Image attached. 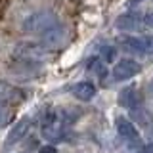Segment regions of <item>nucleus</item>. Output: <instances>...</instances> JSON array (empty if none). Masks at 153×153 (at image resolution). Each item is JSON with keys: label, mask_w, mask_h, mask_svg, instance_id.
<instances>
[{"label": "nucleus", "mask_w": 153, "mask_h": 153, "mask_svg": "<svg viewBox=\"0 0 153 153\" xmlns=\"http://www.w3.org/2000/svg\"><path fill=\"white\" fill-rule=\"evenodd\" d=\"M57 16L50 10H38V12H33L31 16H27L21 23L23 33H29V35H42L48 29L57 25Z\"/></svg>", "instance_id": "obj_1"}, {"label": "nucleus", "mask_w": 153, "mask_h": 153, "mask_svg": "<svg viewBox=\"0 0 153 153\" xmlns=\"http://www.w3.org/2000/svg\"><path fill=\"white\" fill-rule=\"evenodd\" d=\"M63 130H65V119L61 115H57L54 111H50L44 117V121L40 124V132L42 138L48 142H57L63 138Z\"/></svg>", "instance_id": "obj_2"}, {"label": "nucleus", "mask_w": 153, "mask_h": 153, "mask_svg": "<svg viewBox=\"0 0 153 153\" xmlns=\"http://www.w3.org/2000/svg\"><path fill=\"white\" fill-rule=\"evenodd\" d=\"M48 54V48L42 42H21L13 50V57L23 63H35Z\"/></svg>", "instance_id": "obj_3"}, {"label": "nucleus", "mask_w": 153, "mask_h": 153, "mask_svg": "<svg viewBox=\"0 0 153 153\" xmlns=\"http://www.w3.org/2000/svg\"><path fill=\"white\" fill-rule=\"evenodd\" d=\"M140 71H142L140 63L126 57V59L117 61V65L113 67V79L119 80V82H123V80H130L132 76H136Z\"/></svg>", "instance_id": "obj_4"}, {"label": "nucleus", "mask_w": 153, "mask_h": 153, "mask_svg": "<svg viewBox=\"0 0 153 153\" xmlns=\"http://www.w3.org/2000/svg\"><path fill=\"white\" fill-rule=\"evenodd\" d=\"M29 128H31V119L29 117H23L10 128V132L6 134V140H4V147H13L16 143H19L23 138L29 134Z\"/></svg>", "instance_id": "obj_5"}, {"label": "nucleus", "mask_w": 153, "mask_h": 153, "mask_svg": "<svg viewBox=\"0 0 153 153\" xmlns=\"http://www.w3.org/2000/svg\"><path fill=\"white\" fill-rule=\"evenodd\" d=\"M115 126H117L119 136H121L124 142H130L132 143V142H138V140H140V132H138L136 124H134L130 119L119 117L117 121H115Z\"/></svg>", "instance_id": "obj_6"}, {"label": "nucleus", "mask_w": 153, "mask_h": 153, "mask_svg": "<svg viewBox=\"0 0 153 153\" xmlns=\"http://www.w3.org/2000/svg\"><path fill=\"white\" fill-rule=\"evenodd\" d=\"M23 98V90H19L16 84H10L6 80H0V103L10 105Z\"/></svg>", "instance_id": "obj_7"}, {"label": "nucleus", "mask_w": 153, "mask_h": 153, "mask_svg": "<svg viewBox=\"0 0 153 153\" xmlns=\"http://www.w3.org/2000/svg\"><path fill=\"white\" fill-rule=\"evenodd\" d=\"M63 36H65V31H63V27L57 23L56 27L48 29L46 33H42V35H40V42L48 48V50H54V48H57L61 42H63Z\"/></svg>", "instance_id": "obj_8"}, {"label": "nucleus", "mask_w": 153, "mask_h": 153, "mask_svg": "<svg viewBox=\"0 0 153 153\" xmlns=\"http://www.w3.org/2000/svg\"><path fill=\"white\" fill-rule=\"evenodd\" d=\"M71 94H73L76 100H80V102H90L96 96V84L90 82V80L76 82L73 88H71Z\"/></svg>", "instance_id": "obj_9"}, {"label": "nucleus", "mask_w": 153, "mask_h": 153, "mask_svg": "<svg viewBox=\"0 0 153 153\" xmlns=\"http://www.w3.org/2000/svg\"><path fill=\"white\" fill-rule=\"evenodd\" d=\"M117 29L121 31H138L143 25V19L140 16H134V13H126V16H121L117 19Z\"/></svg>", "instance_id": "obj_10"}, {"label": "nucleus", "mask_w": 153, "mask_h": 153, "mask_svg": "<svg viewBox=\"0 0 153 153\" xmlns=\"http://www.w3.org/2000/svg\"><path fill=\"white\" fill-rule=\"evenodd\" d=\"M119 105H123V107L126 109H134L140 105V96H138L136 88H132V86H128V88H124L121 94H119Z\"/></svg>", "instance_id": "obj_11"}, {"label": "nucleus", "mask_w": 153, "mask_h": 153, "mask_svg": "<svg viewBox=\"0 0 153 153\" xmlns=\"http://www.w3.org/2000/svg\"><path fill=\"white\" fill-rule=\"evenodd\" d=\"M121 46L128 52H134V54H143L142 48V38L140 36H124L121 40Z\"/></svg>", "instance_id": "obj_12"}, {"label": "nucleus", "mask_w": 153, "mask_h": 153, "mask_svg": "<svg viewBox=\"0 0 153 153\" xmlns=\"http://www.w3.org/2000/svg\"><path fill=\"white\" fill-rule=\"evenodd\" d=\"M130 113H132L134 121H138L142 126H146V124L151 123V115L147 113L146 109H142V107H134V109H130Z\"/></svg>", "instance_id": "obj_13"}, {"label": "nucleus", "mask_w": 153, "mask_h": 153, "mask_svg": "<svg viewBox=\"0 0 153 153\" xmlns=\"http://www.w3.org/2000/svg\"><path fill=\"white\" fill-rule=\"evenodd\" d=\"M88 69L92 71L94 75H98V76H105V73H107V65H105V61L102 59V57H96V59L90 61Z\"/></svg>", "instance_id": "obj_14"}, {"label": "nucleus", "mask_w": 153, "mask_h": 153, "mask_svg": "<svg viewBox=\"0 0 153 153\" xmlns=\"http://www.w3.org/2000/svg\"><path fill=\"white\" fill-rule=\"evenodd\" d=\"M12 119H13L12 109H10L8 105H2V103H0V128L8 126V124L12 123Z\"/></svg>", "instance_id": "obj_15"}, {"label": "nucleus", "mask_w": 153, "mask_h": 153, "mask_svg": "<svg viewBox=\"0 0 153 153\" xmlns=\"http://www.w3.org/2000/svg\"><path fill=\"white\" fill-rule=\"evenodd\" d=\"M100 57H102L105 63H113L115 57H117V50H115L113 46H103L102 50H100Z\"/></svg>", "instance_id": "obj_16"}, {"label": "nucleus", "mask_w": 153, "mask_h": 153, "mask_svg": "<svg viewBox=\"0 0 153 153\" xmlns=\"http://www.w3.org/2000/svg\"><path fill=\"white\" fill-rule=\"evenodd\" d=\"M143 54H153V36H142Z\"/></svg>", "instance_id": "obj_17"}, {"label": "nucleus", "mask_w": 153, "mask_h": 153, "mask_svg": "<svg viewBox=\"0 0 153 153\" xmlns=\"http://www.w3.org/2000/svg\"><path fill=\"white\" fill-rule=\"evenodd\" d=\"M38 153H59V151H57L56 146H52V143H46V146H42L40 149H38Z\"/></svg>", "instance_id": "obj_18"}, {"label": "nucleus", "mask_w": 153, "mask_h": 153, "mask_svg": "<svg viewBox=\"0 0 153 153\" xmlns=\"http://www.w3.org/2000/svg\"><path fill=\"white\" fill-rule=\"evenodd\" d=\"M143 25H146V27H153V13L143 16Z\"/></svg>", "instance_id": "obj_19"}, {"label": "nucleus", "mask_w": 153, "mask_h": 153, "mask_svg": "<svg viewBox=\"0 0 153 153\" xmlns=\"http://www.w3.org/2000/svg\"><path fill=\"white\" fill-rule=\"evenodd\" d=\"M140 153H153V143H147V146H143Z\"/></svg>", "instance_id": "obj_20"}, {"label": "nucleus", "mask_w": 153, "mask_h": 153, "mask_svg": "<svg viewBox=\"0 0 153 153\" xmlns=\"http://www.w3.org/2000/svg\"><path fill=\"white\" fill-rule=\"evenodd\" d=\"M138 2H142V0H128V6H136Z\"/></svg>", "instance_id": "obj_21"}]
</instances>
